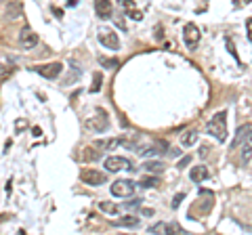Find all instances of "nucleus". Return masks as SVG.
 <instances>
[{
	"label": "nucleus",
	"instance_id": "nucleus-17",
	"mask_svg": "<svg viewBox=\"0 0 252 235\" xmlns=\"http://www.w3.org/2000/svg\"><path fill=\"white\" fill-rule=\"evenodd\" d=\"M139 216H122V218H118V221L114 223L116 227H139Z\"/></svg>",
	"mask_w": 252,
	"mask_h": 235
},
{
	"label": "nucleus",
	"instance_id": "nucleus-25",
	"mask_svg": "<svg viewBox=\"0 0 252 235\" xmlns=\"http://www.w3.org/2000/svg\"><path fill=\"white\" fill-rule=\"evenodd\" d=\"M99 153H101L99 149H97V151H91V147H89V149L84 151V158H86V160H97V158H99Z\"/></svg>",
	"mask_w": 252,
	"mask_h": 235
},
{
	"label": "nucleus",
	"instance_id": "nucleus-26",
	"mask_svg": "<svg viewBox=\"0 0 252 235\" xmlns=\"http://www.w3.org/2000/svg\"><path fill=\"white\" fill-rule=\"evenodd\" d=\"M105 67H118V59H99Z\"/></svg>",
	"mask_w": 252,
	"mask_h": 235
},
{
	"label": "nucleus",
	"instance_id": "nucleus-10",
	"mask_svg": "<svg viewBox=\"0 0 252 235\" xmlns=\"http://www.w3.org/2000/svg\"><path fill=\"white\" fill-rule=\"evenodd\" d=\"M94 13L99 15V19H109L114 15L112 0H94Z\"/></svg>",
	"mask_w": 252,
	"mask_h": 235
},
{
	"label": "nucleus",
	"instance_id": "nucleus-21",
	"mask_svg": "<svg viewBox=\"0 0 252 235\" xmlns=\"http://www.w3.org/2000/svg\"><path fill=\"white\" fill-rule=\"evenodd\" d=\"M250 141H246V143H244V151H242V158H244V164H246V166H250Z\"/></svg>",
	"mask_w": 252,
	"mask_h": 235
},
{
	"label": "nucleus",
	"instance_id": "nucleus-27",
	"mask_svg": "<svg viewBox=\"0 0 252 235\" xmlns=\"http://www.w3.org/2000/svg\"><path fill=\"white\" fill-rule=\"evenodd\" d=\"M183 198H185V195H183V193H179V195H175V200H172V208H175V210H177V208L181 206V202H183Z\"/></svg>",
	"mask_w": 252,
	"mask_h": 235
},
{
	"label": "nucleus",
	"instance_id": "nucleus-2",
	"mask_svg": "<svg viewBox=\"0 0 252 235\" xmlns=\"http://www.w3.org/2000/svg\"><path fill=\"white\" fill-rule=\"evenodd\" d=\"M137 185L130 181V178H118L116 183H112L109 187V191H112L114 198H130L132 193H135Z\"/></svg>",
	"mask_w": 252,
	"mask_h": 235
},
{
	"label": "nucleus",
	"instance_id": "nucleus-14",
	"mask_svg": "<svg viewBox=\"0 0 252 235\" xmlns=\"http://www.w3.org/2000/svg\"><path fill=\"white\" fill-rule=\"evenodd\" d=\"M210 176V172H208V168L206 166H193L191 168V172H189V178H191L193 183H202V181H206V178Z\"/></svg>",
	"mask_w": 252,
	"mask_h": 235
},
{
	"label": "nucleus",
	"instance_id": "nucleus-28",
	"mask_svg": "<svg viewBox=\"0 0 252 235\" xmlns=\"http://www.w3.org/2000/svg\"><path fill=\"white\" fill-rule=\"evenodd\" d=\"M137 206H141V200H132V202H128V204H124L126 210H132V208H137Z\"/></svg>",
	"mask_w": 252,
	"mask_h": 235
},
{
	"label": "nucleus",
	"instance_id": "nucleus-8",
	"mask_svg": "<svg viewBox=\"0 0 252 235\" xmlns=\"http://www.w3.org/2000/svg\"><path fill=\"white\" fill-rule=\"evenodd\" d=\"M97 38L105 49H118V46H120V40H118L116 32H112V29H101V32L97 34Z\"/></svg>",
	"mask_w": 252,
	"mask_h": 235
},
{
	"label": "nucleus",
	"instance_id": "nucleus-6",
	"mask_svg": "<svg viewBox=\"0 0 252 235\" xmlns=\"http://www.w3.org/2000/svg\"><path fill=\"white\" fill-rule=\"evenodd\" d=\"M36 72L40 76H44V78H49V80H55V78H59V74L63 72V63H59V61H53V63L36 67Z\"/></svg>",
	"mask_w": 252,
	"mask_h": 235
},
{
	"label": "nucleus",
	"instance_id": "nucleus-20",
	"mask_svg": "<svg viewBox=\"0 0 252 235\" xmlns=\"http://www.w3.org/2000/svg\"><path fill=\"white\" fill-rule=\"evenodd\" d=\"M143 189H152V187L158 185V178L156 176H145V178H141V183H139Z\"/></svg>",
	"mask_w": 252,
	"mask_h": 235
},
{
	"label": "nucleus",
	"instance_id": "nucleus-3",
	"mask_svg": "<svg viewBox=\"0 0 252 235\" xmlns=\"http://www.w3.org/2000/svg\"><path fill=\"white\" fill-rule=\"evenodd\" d=\"M80 181H82L84 185L99 187V185L107 183V175H105V172H101V170H94V168H84V170L80 172Z\"/></svg>",
	"mask_w": 252,
	"mask_h": 235
},
{
	"label": "nucleus",
	"instance_id": "nucleus-24",
	"mask_svg": "<svg viewBox=\"0 0 252 235\" xmlns=\"http://www.w3.org/2000/svg\"><path fill=\"white\" fill-rule=\"evenodd\" d=\"M164 227H166V223H156V225L149 227L147 233H164Z\"/></svg>",
	"mask_w": 252,
	"mask_h": 235
},
{
	"label": "nucleus",
	"instance_id": "nucleus-11",
	"mask_svg": "<svg viewBox=\"0 0 252 235\" xmlns=\"http://www.w3.org/2000/svg\"><path fill=\"white\" fill-rule=\"evenodd\" d=\"M19 44L23 46V49H34V46L38 44V36L32 32L30 28H23L21 34H19Z\"/></svg>",
	"mask_w": 252,
	"mask_h": 235
},
{
	"label": "nucleus",
	"instance_id": "nucleus-16",
	"mask_svg": "<svg viewBox=\"0 0 252 235\" xmlns=\"http://www.w3.org/2000/svg\"><path fill=\"white\" fill-rule=\"evenodd\" d=\"M195 141H198V132H195V130H187V132L181 135V145H183V147H191Z\"/></svg>",
	"mask_w": 252,
	"mask_h": 235
},
{
	"label": "nucleus",
	"instance_id": "nucleus-1",
	"mask_svg": "<svg viewBox=\"0 0 252 235\" xmlns=\"http://www.w3.org/2000/svg\"><path fill=\"white\" fill-rule=\"evenodd\" d=\"M208 132L212 137H215L217 141H223L227 139V112H219L210 118V122H208Z\"/></svg>",
	"mask_w": 252,
	"mask_h": 235
},
{
	"label": "nucleus",
	"instance_id": "nucleus-12",
	"mask_svg": "<svg viewBox=\"0 0 252 235\" xmlns=\"http://www.w3.org/2000/svg\"><path fill=\"white\" fill-rule=\"evenodd\" d=\"M250 124H244V126L235 132V139L231 141V149H238V147H242L246 141H250Z\"/></svg>",
	"mask_w": 252,
	"mask_h": 235
},
{
	"label": "nucleus",
	"instance_id": "nucleus-23",
	"mask_svg": "<svg viewBox=\"0 0 252 235\" xmlns=\"http://www.w3.org/2000/svg\"><path fill=\"white\" fill-rule=\"evenodd\" d=\"M164 233H185V231H183V227H181V225L170 223V225L164 227Z\"/></svg>",
	"mask_w": 252,
	"mask_h": 235
},
{
	"label": "nucleus",
	"instance_id": "nucleus-13",
	"mask_svg": "<svg viewBox=\"0 0 252 235\" xmlns=\"http://www.w3.org/2000/svg\"><path fill=\"white\" fill-rule=\"evenodd\" d=\"M21 15H23V4H21V0H11L9 6H6V19L15 21V19H19Z\"/></svg>",
	"mask_w": 252,
	"mask_h": 235
},
{
	"label": "nucleus",
	"instance_id": "nucleus-7",
	"mask_svg": "<svg viewBox=\"0 0 252 235\" xmlns=\"http://www.w3.org/2000/svg\"><path fill=\"white\" fill-rule=\"evenodd\" d=\"M130 162L122 158V155H109V158L105 160V170L107 172H120L122 168H128Z\"/></svg>",
	"mask_w": 252,
	"mask_h": 235
},
{
	"label": "nucleus",
	"instance_id": "nucleus-18",
	"mask_svg": "<svg viewBox=\"0 0 252 235\" xmlns=\"http://www.w3.org/2000/svg\"><path fill=\"white\" fill-rule=\"evenodd\" d=\"M143 168H145L147 172H152V175H158V172H162V170H164V164L152 160V162H145V164H143Z\"/></svg>",
	"mask_w": 252,
	"mask_h": 235
},
{
	"label": "nucleus",
	"instance_id": "nucleus-19",
	"mask_svg": "<svg viewBox=\"0 0 252 235\" xmlns=\"http://www.w3.org/2000/svg\"><path fill=\"white\" fill-rule=\"evenodd\" d=\"M99 208L103 210V212H107V214H118V210H120V208H118L116 204H112V202H101Z\"/></svg>",
	"mask_w": 252,
	"mask_h": 235
},
{
	"label": "nucleus",
	"instance_id": "nucleus-9",
	"mask_svg": "<svg viewBox=\"0 0 252 235\" xmlns=\"http://www.w3.org/2000/svg\"><path fill=\"white\" fill-rule=\"evenodd\" d=\"M122 145V137H112V139H99L94 141L93 147L99 151H109V149H116V147Z\"/></svg>",
	"mask_w": 252,
	"mask_h": 235
},
{
	"label": "nucleus",
	"instance_id": "nucleus-15",
	"mask_svg": "<svg viewBox=\"0 0 252 235\" xmlns=\"http://www.w3.org/2000/svg\"><path fill=\"white\" fill-rule=\"evenodd\" d=\"M168 151V143L166 141H158V143H154L152 147H147V149H143L141 153L143 155H162Z\"/></svg>",
	"mask_w": 252,
	"mask_h": 235
},
{
	"label": "nucleus",
	"instance_id": "nucleus-29",
	"mask_svg": "<svg viewBox=\"0 0 252 235\" xmlns=\"http://www.w3.org/2000/svg\"><path fill=\"white\" fill-rule=\"evenodd\" d=\"M189 162H191V158H183V160H181V162H179V168H185V166H187V164H189Z\"/></svg>",
	"mask_w": 252,
	"mask_h": 235
},
{
	"label": "nucleus",
	"instance_id": "nucleus-22",
	"mask_svg": "<svg viewBox=\"0 0 252 235\" xmlns=\"http://www.w3.org/2000/svg\"><path fill=\"white\" fill-rule=\"evenodd\" d=\"M101 82H103V76L97 72V74H94V82H93V86H91V92H99V90H101Z\"/></svg>",
	"mask_w": 252,
	"mask_h": 235
},
{
	"label": "nucleus",
	"instance_id": "nucleus-4",
	"mask_svg": "<svg viewBox=\"0 0 252 235\" xmlns=\"http://www.w3.org/2000/svg\"><path fill=\"white\" fill-rule=\"evenodd\" d=\"M94 114H97V116H93L91 120L86 122V128H93V130H97V132H103L107 128V124H109V116H107L105 109H101V107Z\"/></svg>",
	"mask_w": 252,
	"mask_h": 235
},
{
	"label": "nucleus",
	"instance_id": "nucleus-30",
	"mask_svg": "<svg viewBox=\"0 0 252 235\" xmlns=\"http://www.w3.org/2000/svg\"><path fill=\"white\" fill-rule=\"evenodd\" d=\"M130 17L135 19V21H139V19H141V13H139V11H130Z\"/></svg>",
	"mask_w": 252,
	"mask_h": 235
},
{
	"label": "nucleus",
	"instance_id": "nucleus-5",
	"mask_svg": "<svg viewBox=\"0 0 252 235\" xmlns=\"http://www.w3.org/2000/svg\"><path fill=\"white\" fill-rule=\"evenodd\" d=\"M183 40L187 44V49H195V46L200 44V29L193 26V23H187V26L183 28Z\"/></svg>",
	"mask_w": 252,
	"mask_h": 235
}]
</instances>
